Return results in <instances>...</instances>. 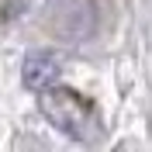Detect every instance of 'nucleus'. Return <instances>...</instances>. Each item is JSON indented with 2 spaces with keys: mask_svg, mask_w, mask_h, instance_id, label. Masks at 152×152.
Masks as SVG:
<instances>
[{
  "mask_svg": "<svg viewBox=\"0 0 152 152\" xmlns=\"http://www.w3.org/2000/svg\"><path fill=\"white\" fill-rule=\"evenodd\" d=\"M38 107H42V114H45L62 135H69V138L90 142V138L100 132V118H97L94 104H90L86 97L73 94V90H52V86H45Z\"/></svg>",
  "mask_w": 152,
  "mask_h": 152,
  "instance_id": "1",
  "label": "nucleus"
},
{
  "mask_svg": "<svg viewBox=\"0 0 152 152\" xmlns=\"http://www.w3.org/2000/svg\"><path fill=\"white\" fill-rule=\"evenodd\" d=\"M56 31L66 38H86L94 31V4L90 0H62L56 10Z\"/></svg>",
  "mask_w": 152,
  "mask_h": 152,
  "instance_id": "2",
  "label": "nucleus"
},
{
  "mask_svg": "<svg viewBox=\"0 0 152 152\" xmlns=\"http://www.w3.org/2000/svg\"><path fill=\"white\" fill-rule=\"evenodd\" d=\"M59 56L56 52H35V56H28V62H24V83L31 86V90H45V86L56 83L59 76Z\"/></svg>",
  "mask_w": 152,
  "mask_h": 152,
  "instance_id": "3",
  "label": "nucleus"
}]
</instances>
